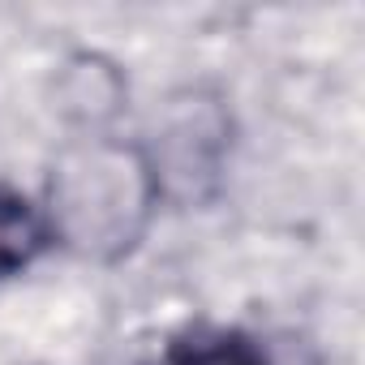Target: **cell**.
Returning a JSON list of instances; mask_svg holds the SVG:
<instances>
[{
	"label": "cell",
	"mask_w": 365,
	"mask_h": 365,
	"mask_svg": "<svg viewBox=\"0 0 365 365\" xmlns=\"http://www.w3.org/2000/svg\"><path fill=\"white\" fill-rule=\"evenodd\" d=\"M155 365H271L267 352L241 335V331H220V327H198L176 335Z\"/></svg>",
	"instance_id": "cell-1"
},
{
	"label": "cell",
	"mask_w": 365,
	"mask_h": 365,
	"mask_svg": "<svg viewBox=\"0 0 365 365\" xmlns=\"http://www.w3.org/2000/svg\"><path fill=\"white\" fill-rule=\"evenodd\" d=\"M48 245V228L35 215V207L0 185V279L18 275L22 267H31Z\"/></svg>",
	"instance_id": "cell-2"
}]
</instances>
